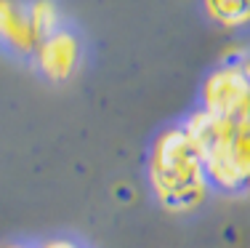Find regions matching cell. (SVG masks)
<instances>
[{
	"label": "cell",
	"mask_w": 250,
	"mask_h": 248,
	"mask_svg": "<svg viewBox=\"0 0 250 248\" xmlns=\"http://www.w3.org/2000/svg\"><path fill=\"white\" fill-rule=\"evenodd\" d=\"M146 181L157 205L168 214H192L205 205L210 184L197 147L181 126H170L154 136L146 158Z\"/></svg>",
	"instance_id": "6da1fadb"
},
{
	"label": "cell",
	"mask_w": 250,
	"mask_h": 248,
	"mask_svg": "<svg viewBox=\"0 0 250 248\" xmlns=\"http://www.w3.org/2000/svg\"><path fill=\"white\" fill-rule=\"evenodd\" d=\"M234 131L226 134L221 139H216V141H210L205 150H200L208 184H210V190L224 192V195H240L248 190V174L240 165V160H237L234 150H231Z\"/></svg>",
	"instance_id": "3957f363"
},
{
	"label": "cell",
	"mask_w": 250,
	"mask_h": 248,
	"mask_svg": "<svg viewBox=\"0 0 250 248\" xmlns=\"http://www.w3.org/2000/svg\"><path fill=\"white\" fill-rule=\"evenodd\" d=\"M205 16L229 32L250 27V0H202Z\"/></svg>",
	"instance_id": "8992f818"
},
{
	"label": "cell",
	"mask_w": 250,
	"mask_h": 248,
	"mask_svg": "<svg viewBox=\"0 0 250 248\" xmlns=\"http://www.w3.org/2000/svg\"><path fill=\"white\" fill-rule=\"evenodd\" d=\"M0 248H27V246H21V243H5V246H0Z\"/></svg>",
	"instance_id": "9c48e42d"
},
{
	"label": "cell",
	"mask_w": 250,
	"mask_h": 248,
	"mask_svg": "<svg viewBox=\"0 0 250 248\" xmlns=\"http://www.w3.org/2000/svg\"><path fill=\"white\" fill-rule=\"evenodd\" d=\"M38 248H83L77 240L72 238H48V240H43Z\"/></svg>",
	"instance_id": "ba28073f"
},
{
	"label": "cell",
	"mask_w": 250,
	"mask_h": 248,
	"mask_svg": "<svg viewBox=\"0 0 250 248\" xmlns=\"http://www.w3.org/2000/svg\"><path fill=\"white\" fill-rule=\"evenodd\" d=\"M0 40L16 54H35L40 38L32 29L27 5L16 0H0Z\"/></svg>",
	"instance_id": "5b68a950"
},
{
	"label": "cell",
	"mask_w": 250,
	"mask_h": 248,
	"mask_svg": "<svg viewBox=\"0 0 250 248\" xmlns=\"http://www.w3.org/2000/svg\"><path fill=\"white\" fill-rule=\"evenodd\" d=\"M35 64L38 69L53 83L72 78L80 64V43L69 29H59L38 43L35 48Z\"/></svg>",
	"instance_id": "277c9868"
},
{
	"label": "cell",
	"mask_w": 250,
	"mask_h": 248,
	"mask_svg": "<svg viewBox=\"0 0 250 248\" xmlns=\"http://www.w3.org/2000/svg\"><path fill=\"white\" fill-rule=\"evenodd\" d=\"M248 120H250V117H248Z\"/></svg>",
	"instance_id": "8fae6325"
},
{
	"label": "cell",
	"mask_w": 250,
	"mask_h": 248,
	"mask_svg": "<svg viewBox=\"0 0 250 248\" xmlns=\"http://www.w3.org/2000/svg\"><path fill=\"white\" fill-rule=\"evenodd\" d=\"M200 107L224 120L242 123L250 117V78L240 64H218L205 75L200 88Z\"/></svg>",
	"instance_id": "7a4b0ae2"
},
{
	"label": "cell",
	"mask_w": 250,
	"mask_h": 248,
	"mask_svg": "<svg viewBox=\"0 0 250 248\" xmlns=\"http://www.w3.org/2000/svg\"><path fill=\"white\" fill-rule=\"evenodd\" d=\"M27 11H29L32 29L40 40L62 29V14H59V5L53 0H32L27 5Z\"/></svg>",
	"instance_id": "52a82bcc"
},
{
	"label": "cell",
	"mask_w": 250,
	"mask_h": 248,
	"mask_svg": "<svg viewBox=\"0 0 250 248\" xmlns=\"http://www.w3.org/2000/svg\"><path fill=\"white\" fill-rule=\"evenodd\" d=\"M245 192H250V174H248V190Z\"/></svg>",
	"instance_id": "30bf717a"
}]
</instances>
